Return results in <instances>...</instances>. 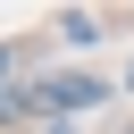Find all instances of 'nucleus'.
<instances>
[{"mask_svg": "<svg viewBox=\"0 0 134 134\" xmlns=\"http://www.w3.org/2000/svg\"><path fill=\"white\" fill-rule=\"evenodd\" d=\"M92 100H100V84H92V75H50V84H34V92H8V100H0V117L42 109V117L59 126V117H75V109H92Z\"/></svg>", "mask_w": 134, "mask_h": 134, "instance_id": "nucleus-1", "label": "nucleus"}, {"mask_svg": "<svg viewBox=\"0 0 134 134\" xmlns=\"http://www.w3.org/2000/svg\"><path fill=\"white\" fill-rule=\"evenodd\" d=\"M59 34H67V42H100V25H92L84 8H67V17H59Z\"/></svg>", "mask_w": 134, "mask_h": 134, "instance_id": "nucleus-2", "label": "nucleus"}, {"mask_svg": "<svg viewBox=\"0 0 134 134\" xmlns=\"http://www.w3.org/2000/svg\"><path fill=\"white\" fill-rule=\"evenodd\" d=\"M0 75H8V50H0Z\"/></svg>", "mask_w": 134, "mask_h": 134, "instance_id": "nucleus-3", "label": "nucleus"}]
</instances>
